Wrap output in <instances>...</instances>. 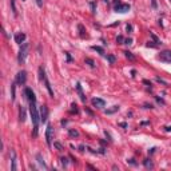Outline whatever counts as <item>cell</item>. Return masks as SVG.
Returning <instances> with one entry per match:
<instances>
[{
    "label": "cell",
    "instance_id": "14",
    "mask_svg": "<svg viewBox=\"0 0 171 171\" xmlns=\"http://www.w3.org/2000/svg\"><path fill=\"white\" fill-rule=\"evenodd\" d=\"M116 111H119V106H112L111 108L104 110V114H106V115H111V114L116 112Z\"/></svg>",
    "mask_w": 171,
    "mask_h": 171
},
{
    "label": "cell",
    "instance_id": "6",
    "mask_svg": "<svg viewBox=\"0 0 171 171\" xmlns=\"http://www.w3.org/2000/svg\"><path fill=\"white\" fill-rule=\"evenodd\" d=\"M25 80H27V72L23 70V71H19L16 75V83L17 84H24Z\"/></svg>",
    "mask_w": 171,
    "mask_h": 171
},
{
    "label": "cell",
    "instance_id": "47",
    "mask_svg": "<svg viewBox=\"0 0 171 171\" xmlns=\"http://www.w3.org/2000/svg\"><path fill=\"white\" fill-rule=\"evenodd\" d=\"M164 130H166V131H171V127L170 126H167V127H164Z\"/></svg>",
    "mask_w": 171,
    "mask_h": 171
},
{
    "label": "cell",
    "instance_id": "13",
    "mask_svg": "<svg viewBox=\"0 0 171 171\" xmlns=\"http://www.w3.org/2000/svg\"><path fill=\"white\" fill-rule=\"evenodd\" d=\"M19 120H20L21 123L25 120V110H24V107H21V106H20V108H19Z\"/></svg>",
    "mask_w": 171,
    "mask_h": 171
},
{
    "label": "cell",
    "instance_id": "22",
    "mask_svg": "<svg viewBox=\"0 0 171 171\" xmlns=\"http://www.w3.org/2000/svg\"><path fill=\"white\" fill-rule=\"evenodd\" d=\"M94 51H96V52H99V55H104V50H103V47H99V46H92L91 47Z\"/></svg>",
    "mask_w": 171,
    "mask_h": 171
},
{
    "label": "cell",
    "instance_id": "33",
    "mask_svg": "<svg viewBox=\"0 0 171 171\" xmlns=\"http://www.w3.org/2000/svg\"><path fill=\"white\" fill-rule=\"evenodd\" d=\"M90 4H91V9H92V13H95V12H96V4H95V3H94V1H91V3H90Z\"/></svg>",
    "mask_w": 171,
    "mask_h": 171
},
{
    "label": "cell",
    "instance_id": "35",
    "mask_svg": "<svg viewBox=\"0 0 171 171\" xmlns=\"http://www.w3.org/2000/svg\"><path fill=\"white\" fill-rule=\"evenodd\" d=\"M151 5H152V8L156 9L158 8V4H156V0H151Z\"/></svg>",
    "mask_w": 171,
    "mask_h": 171
},
{
    "label": "cell",
    "instance_id": "11",
    "mask_svg": "<svg viewBox=\"0 0 171 171\" xmlns=\"http://www.w3.org/2000/svg\"><path fill=\"white\" fill-rule=\"evenodd\" d=\"M76 91H78V94H79V96H80V100H82V102H86V96H84V92H83V90H82L80 83L76 84Z\"/></svg>",
    "mask_w": 171,
    "mask_h": 171
},
{
    "label": "cell",
    "instance_id": "27",
    "mask_svg": "<svg viewBox=\"0 0 171 171\" xmlns=\"http://www.w3.org/2000/svg\"><path fill=\"white\" fill-rule=\"evenodd\" d=\"M84 62H86V64H88V66H90V67H92V68L95 67V62H94L92 59H90V58H86V60H84Z\"/></svg>",
    "mask_w": 171,
    "mask_h": 171
},
{
    "label": "cell",
    "instance_id": "28",
    "mask_svg": "<svg viewBox=\"0 0 171 171\" xmlns=\"http://www.w3.org/2000/svg\"><path fill=\"white\" fill-rule=\"evenodd\" d=\"M60 163H62L63 167H67V164H68V158H66V156H62V158H60Z\"/></svg>",
    "mask_w": 171,
    "mask_h": 171
},
{
    "label": "cell",
    "instance_id": "49",
    "mask_svg": "<svg viewBox=\"0 0 171 171\" xmlns=\"http://www.w3.org/2000/svg\"><path fill=\"white\" fill-rule=\"evenodd\" d=\"M170 1H171V0H170Z\"/></svg>",
    "mask_w": 171,
    "mask_h": 171
},
{
    "label": "cell",
    "instance_id": "19",
    "mask_svg": "<svg viewBox=\"0 0 171 171\" xmlns=\"http://www.w3.org/2000/svg\"><path fill=\"white\" fill-rule=\"evenodd\" d=\"M68 135H70L71 138H78V136H79V131H78V130H74V128H70L68 130Z\"/></svg>",
    "mask_w": 171,
    "mask_h": 171
},
{
    "label": "cell",
    "instance_id": "10",
    "mask_svg": "<svg viewBox=\"0 0 171 171\" xmlns=\"http://www.w3.org/2000/svg\"><path fill=\"white\" fill-rule=\"evenodd\" d=\"M25 40V33H17V35H15V42L17 43V44H21V43H24Z\"/></svg>",
    "mask_w": 171,
    "mask_h": 171
},
{
    "label": "cell",
    "instance_id": "17",
    "mask_svg": "<svg viewBox=\"0 0 171 171\" xmlns=\"http://www.w3.org/2000/svg\"><path fill=\"white\" fill-rule=\"evenodd\" d=\"M15 90H16V82L11 84V99L12 100H15V98H16V92H15Z\"/></svg>",
    "mask_w": 171,
    "mask_h": 171
},
{
    "label": "cell",
    "instance_id": "46",
    "mask_svg": "<svg viewBox=\"0 0 171 171\" xmlns=\"http://www.w3.org/2000/svg\"><path fill=\"white\" fill-rule=\"evenodd\" d=\"M79 151H84V146L82 144V146H79Z\"/></svg>",
    "mask_w": 171,
    "mask_h": 171
},
{
    "label": "cell",
    "instance_id": "29",
    "mask_svg": "<svg viewBox=\"0 0 171 171\" xmlns=\"http://www.w3.org/2000/svg\"><path fill=\"white\" fill-rule=\"evenodd\" d=\"M107 60H108L111 64H114V63L116 62V58H115L114 55H107Z\"/></svg>",
    "mask_w": 171,
    "mask_h": 171
},
{
    "label": "cell",
    "instance_id": "20",
    "mask_svg": "<svg viewBox=\"0 0 171 171\" xmlns=\"http://www.w3.org/2000/svg\"><path fill=\"white\" fill-rule=\"evenodd\" d=\"M39 78H40V80H43L44 82V79H46V71H44V68L43 67H39Z\"/></svg>",
    "mask_w": 171,
    "mask_h": 171
},
{
    "label": "cell",
    "instance_id": "2",
    "mask_svg": "<svg viewBox=\"0 0 171 171\" xmlns=\"http://www.w3.org/2000/svg\"><path fill=\"white\" fill-rule=\"evenodd\" d=\"M28 50H29V44L28 43H23L20 47V51H19V54H17V62L20 63H24L25 58H27V55H28Z\"/></svg>",
    "mask_w": 171,
    "mask_h": 171
},
{
    "label": "cell",
    "instance_id": "43",
    "mask_svg": "<svg viewBox=\"0 0 171 171\" xmlns=\"http://www.w3.org/2000/svg\"><path fill=\"white\" fill-rule=\"evenodd\" d=\"M143 83L147 84V86H151V82H148V80H143Z\"/></svg>",
    "mask_w": 171,
    "mask_h": 171
},
{
    "label": "cell",
    "instance_id": "4",
    "mask_svg": "<svg viewBox=\"0 0 171 171\" xmlns=\"http://www.w3.org/2000/svg\"><path fill=\"white\" fill-rule=\"evenodd\" d=\"M130 4H122V3H119V4H115L114 5V11L115 12H119V13H126L130 11Z\"/></svg>",
    "mask_w": 171,
    "mask_h": 171
},
{
    "label": "cell",
    "instance_id": "8",
    "mask_svg": "<svg viewBox=\"0 0 171 171\" xmlns=\"http://www.w3.org/2000/svg\"><path fill=\"white\" fill-rule=\"evenodd\" d=\"M91 103L94 107H96V108H103L106 106V102L103 99H100V98H94V99L91 100Z\"/></svg>",
    "mask_w": 171,
    "mask_h": 171
},
{
    "label": "cell",
    "instance_id": "18",
    "mask_svg": "<svg viewBox=\"0 0 171 171\" xmlns=\"http://www.w3.org/2000/svg\"><path fill=\"white\" fill-rule=\"evenodd\" d=\"M12 164H11V170L15 171L16 170V154H15V151H12Z\"/></svg>",
    "mask_w": 171,
    "mask_h": 171
},
{
    "label": "cell",
    "instance_id": "31",
    "mask_svg": "<svg viewBox=\"0 0 171 171\" xmlns=\"http://www.w3.org/2000/svg\"><path fill=\"white\" fill-rule=\"evenodd\" d=\"M158 46H159V44H156L155 42H148V43H147V47H151V48H156Z\"/></svg>",
    "mask_w": 171,
    "mask_h": 171
},
{
    "label": "cell",
    "instance_id": "42",
    "mask_svg": "<svg viewBox=\"0 0 171 171\" xmlns=\"http://www.w3.org/2000/svg\"><path fill=\"white\" fill-rule=\"evenodd\" d=\"M144 107H146V108H154V106L152 104H144Z\"/></svg>",
    "mask_w": 171,
    "mask_h": 171
},
{
    "label": "cell",
    "instance_id": "40",
    "mask_svg": "<svg viewBox=\"0 0 171 171\" xmlns=\"http://www.w3.org/2000/svg\"><path fill=\"white\" fill-rule=\"evenodd\" d=\"M156 100H158V103H160V104H164V102H163L160 98H158V96H156Z\"/></svg>",
    "mask_w": 171,
    "mask_h": 171
},
{
    "label": "cell",
    "instance_id": "15",
    "mask_svg": "<svg viewBox=\"0 0 171 171\" xmlns=\"http://www.w3.org/2000/svg\"><path fill=\"white\" fill-rule=\"evenodd\" d=\"M36 160H38V163L40 164V166H43L44 168H47V164H46V162H44V159H43L42 154H36Z\"/></svg>",
    "mask_w": 171,
    "mask_h": 171
},
{
    "label": "cell",
    "instance_id": "21",
    "mask_svg": "<svg viewBox=\"0 0 171 171\" xmlns=\"http://www.w3.org/2000/svg\"><path fill=\"white\" fill-rule=\"evenodd\" d=\"M78 29H79V35H80V38H86L87 35H86V31H84V27L82 24L78 25Z\"/></svg>",
    "mask_w": 171,
    "mask_h": 171
},
{
    "label": "cell",
    "instance_id": "34",
    "mask_svg": "<svg viewBox=\"0 0 171 171\" xmlns=\"http://www.w3.org/2000/svg\"><path fill=\"white\" fill-rule=\"evenodd\" d=\"M156 82H158V83H160V84H163V86H167V83L163 79H160V78H156Z\"/></svg>",
    "mask_w": 171,
    "mask_h": 171
},
{
    "label": "cell",
    "instance_id": "23",
    "mask_svg": "<svg viewBox=\"0 0 171 171\" xmlns=\"http://www.w3.org/2000/svg\"><path fill=\"white\" fill-rule=\"evenodd\" d=\"M11 9H12L13 16H17V9H16V4H15V0H11Z\"/></svg>",
    "mask_w": 171,
    "mask_h": 171
},
{
    "label": "cell",
    "instance_id": "16",
    "mask_svg": "<svg viewBox=\"0 0 171 171\" xmlns=\"http://www.w3.org/2000/svg\"><path fill=\"white\" fill-rule=\"evenodd\" d=\"M44 84H46V88L48 90V94H50L51 96H54V90L51 88V84H50V82H48V79H44Z\"/></svg>",
    "mask_w": 171,
    "mask_h": 171
},
{
    "label": "cell",
    "instance_id": "25",
    "mask_svg": "<svg viewBox=\"0 0 171 171\" xmlns=\"http://www.w3.org/2000/svg\"><path fill=\"white\" fill-rule=\"evenodd\" d=\"M54 147L58 151H63V150H64V146H63L62 143H59V142H54Z\"/></svg>",
    "mask_w": 171,
    "mask_h": 171
},
{
    "label": "cell",
    "instance_id": "3",
    "mask_svg": "<svg viewBox=\"0 0 171 171\" xmlns=\"http://www.w3.org/2000/svg\"><path fill=\"white\" fill-rule=\"evenodd\" d=\"M158 59L163 63H171V50H164L158 55Z\"/></svg>",
    "mask_w": 171,
    "mask_h": 171
},
{
    "label": "cell",
    "instance_id": "30",
    "mask_svg": "<svg viewBox=\"0 0 171 171\" xmlns=\"http://www.w3.org/2000/svg\"><path fill=\"white\" fill-rule=\"evenodd\" d=\"M116 43L118 44H124V38H123L122 35H119V36L116 38Z\"/></svg>",
    "mask_w": 171,
    "mask_h": 171
},
{
    "label": "cell",
    "instance_id": "38",
    "mask_svg": "<svg viewBox=\"0 0 171 171\" xmlns=\"http://www.w3.org/2000/svg\"><path fill=\"white\" fill-rule=\"evenodd\" d=\"M126 29H127V32H131V31H132V25H131V24H127Z\"/></svg>",
    "mask_w": 171,
    "mask_h": 171
},
{
    "label": "cell",
    "instance_id": "7",
    "mask_svg": "<svg viewBox=\"0 0 171 171\" xmlns=\"http://www.w3.org/2000/svg\"><path fill=\"white\" fill-rule=\"evenodd\" d=\"M51 139H52V126L48 124L47 126V130H46V142L48 146H52V142H51Z\"/></svg>",
    "mask_w": 171,
    "mask_h": 171
},
{
    "label": "cell",
    "instance_id": "26",
    "mask_svg": "<svg viewBox=\"0 0 171 171\" xmlns=\"http://www.w3.org/2000/svg\"><path fill=\"white\" fill-rule=\"evenodd\" d=\"M150 36H151V39H152V40H154L155 43H156V44H160V40H159V38L158 36H156V35H155V33H152V32H150Z\"/></svg>",
    "mask_w": 171,
    "mask_h": 171
},
{
    "label": "cell",
    "instance_id": "12",
    "mask_svg": "<svg viewBox=\"0 0 171 171\" xmlns=\"http://www.w3.org/2000/svg\"><path fill=\"white\" fill-rule=\"evenodd\" d=\"M143 166L146 167L147 170H152L154 168V163L151 162V159H144L143 160Z\"/></svg>",
    "mask_w": 171,
    "mask_h": 171
},
{
    "label": "cell",
    "instance_id": "5",
    "mask_svg": "<svg viewBox=\"0 0 171 171\" xmlns=\"http://www.w3.org/2000/svg\"><path fill=\"white\" fill-rule=\"evenodd\" d=\"M24 95H25V98L29 100V103H31V102H36V96H35V92L32 91V88H29V87L25 88Z\"/></svg>",
    "mask_w": 171,
    "mask_h": 171
},
{
    "label": "cell",
    "instance_id": "9",
    "mask_svg": "<svg viewBox=\"0 0 171 171\" xmlns=\"http://www.w3.org/2000/svg\"><path fill=\"white\" fill-rule=\"evenodd\" d=\"M39 112H40V120L44 123L47 120V118H48V108H47V106H42Z\"/></svg>",
    "mask_w": 171,
    "mask_h": 171
},
{
    "label": "cell",
    "instance_id": "32",
    "mask_svg": "<svg viewBox=\"0 0 171 171\" xmlns=\"http://www.w3.org/2000/svg\"><path fill=\"white\" fill-rule=\"evenodd\" d=\"M127 163H130V164H131V166H136V164H138V163L135 162V159H127Z\"/></svg>",
    "mask_w": 171,
    "mask_h": 171
},
{
    "label": "cell",
    "instance_id": "36",
    "mask_svg": "<svg viewBox=\"0 0 171 171\" xmlns=\"http://www.w3.org/2000/svg\"><path fill=\"white\" fill-rule=\"evenodd\" d=\"M124 44H132V39H131V38L124 39Z\"/></svg>",
    "mask_w": 171,
    "mask_h": 171
},
{
    "label": "cell",
    "instance_id": "41",
    "mask_svg": "<svg viewBox=\"0 0 171 171\" xmlns=\"http://www.w3.org/2000/svg\"><path fill=\"white\" fill-rule=\"evenodd\" d=\"M155 150H156V148H155V147H152L151 150H148V154H154V152H155Z\"/></svg>",
    "mask_w": 171,
    "mask_h": 171
},
{
    "label": "cell",
    "instance_id": "24",
    "mask_svg": "<svg viewBox=\"0 0 171 171\" xmlns=\"http://www.w3.org/2000/svg\"><path fill=\"white\" fill-rule=\"evenodd\" d=\"M123 54H124V56L128 59V60H135V56L132 55V52H130V51H124Z\"/></svg>",
    "mask_w": 171,
    "mask_h": 171
},
{
    "label": "cell",
    "instance_id": "39",
    "mask_svg": "<svg viewBox=\"0 0 171 171\" xmlns=\"http://www.w3.org/2000/svg\"><path fill=\"white\" fill-rule=\"evenodd\" d=\"M66 56H67V60H68V62H71V60H72V58H71V55L68 54V52H66Z\"/></svg>",
    "mask_w": 171,
    "mask_h": 171
},
{
    "label": "cell",
    "instance_id": "44",
    "mask_svg": "<svg viewBox=\"0 0 171 171\" xmlns=\"http://www.w3.org/2000/svg\"><path fill=\"white\" fill-rule=\"evenodd\" d=\"M119 126H122L123 128H127V123H120V124H119Z\"/></svg>",
    "mask_w": 171,
    "mask_h": 171
},
{
    "label": "cell",
    "instance_id": "37",
    "mask_svg": "<svg viewBox=\"0 0 171 171\" xmlns=\"http://www.w3.org/2000/svg\"><path fill=\"white\" fill-rule=\"evenodd\" d=\"M35 1H36V4H38V7H40V8L43 7V0H35Z\"/></svg>",
    "mask_w": 171,
    "mask_h": 171
},
{
    "label": "cell",
    "instance_id": "48",
    "mask_svg": "<svg viewBox=\"0 0 171 171\" xmlns=\"http://www.w3.org/2000/svg\"><path fill=\"white\" fill-rule=\"evenodd\" d=\"M104 1H106V3H107V1H108V0H104Z\"/></svg>",
    "mask_w": 171,
    "mask_h": 171
},
{
    "label": "cell",
    "instance_id": "1",
    "mask_svg": "<svg viewBox=\"0 0 171 171\" xmlns=\"http://www.w3.org/2000/svg\"><path fill=\"white\" fill-rule=\"evenodd\" d=\"M29 114H31V120L33 124V136L38 135V130H39V122H40V112L38 111V107L35 104V102L29 103Z\"/></svg>",
    "mask_w": 171,
    "mask_h": 171
},
{
    "label": "cell",
    "instance_id": "45",
    "mask_svg": "<svg viewBox=\"0 0 171 171\" xmlns=\"http://www.w3.org/2000/svg\"><path fill=\"white\" fill-rule=\"evenodd\" d=\"M86 112L90 114V115H94V114H92V111H91V110H88V108H86Z\"/></svg>",
    "mask_w": 171,
    "mask_h": 171
}]
</instances>
